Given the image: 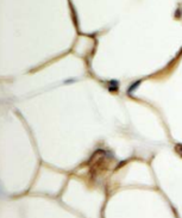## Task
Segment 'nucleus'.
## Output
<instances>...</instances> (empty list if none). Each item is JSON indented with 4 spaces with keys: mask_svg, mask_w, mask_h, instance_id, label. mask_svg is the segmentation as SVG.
Instances as JSON below:
<instances>
[{
    "mask_svg": "<svg viewBox=\"0 0 182 218\" xmlns=\"http://www.w3.org/2000/svg\"><path fill=\"white\" fill-rule=\"evenodd\" d=\"M176 150H177V153L182 156V145H181V144H177V145H176Z\"/></svg>",
    "mask_w": 182,
    "mask_h": 218,
    "instance_id": "1",
    "label": "nucleus"
}]
</instances>
